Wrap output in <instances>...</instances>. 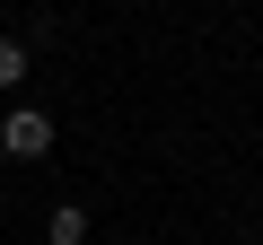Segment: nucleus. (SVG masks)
<instances>
[{
    "mask_svg": "<svg viewBox=\"0 0 263 245\" xmlns=\"http://www.w3.org/2000/svg\"><path fill=\"white\" fill-rule=\"evenodd\" d=\"M27 62H35V53H27L18 35H0V96H18V88H27Z\"/></svg>",
    "mask_w": 263,
    "mask_h": 245,
    "instance_id": "3",
    "label": "nucleus"
},
{
    "mask_svg": "<svg viewBox=\"0 0 263 245\" xmlns=\"http://www.w3.org/2000/svg\"><path fill=\"white\" fill-rule=\"evenodd\" d=\"M0 149H9L18 167L53 158V114H44V105H9V114H0Z\"/></svg>",
    "mask_w": 263,
    "mask_h": 245,
    "instance_id": "1",
    "label": "nucleus"
},
{
    "mask_svg": "<svg viewBox=\"0 0 263 245\" xmlns=\"http://www.w3.org/2000/svg\"><path fill=\"white\" fill-rule=\"evenodd\" d=\"M44 236H53V245H88V210H79V201H53Z\"/></svg>",
    "mask_w": 263,
    "mask_h": 245,
    "instance_id": "2",
    "label": "nucleus"
},
{
    "mask_svg": "<svg viewBox=\"0 0 263 245\" xmlns=\"http://www.w3.org/2000/svg\"><path fill=\"white\" fill-rule=\"evenodd\" d=\"M0 219H9V193H0Z\"/></svg>",
    "mask_w": 263,
    "mask_h": 245,
    "instance_id": "4",
    "label": "nucleus"
}]
</instances>
